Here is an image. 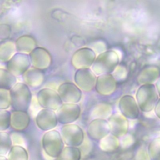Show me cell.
Here are the masks:
<instances>
[{"label": "cell", "instance_id": "obj_8", "mask_svg": "<svg viewBox=\"0 0 160 160\" xmlns=\"http://www.w3.org/2000/svg\"><path fill=\"white\" fill-rule=\"evenodd\" d=\"M6 69L14 76H22L31 67L29 54L16 52L6 62Z\"/></svg>", "mask_w": 160, "mask_h": 160}, {"label": "cell", "instance_id": "obj_31", "mask_svg": "<svg viewBox=\"0 0 160 160\" xmlns=\"http://www.w3.org/2000/svg\"><path fill=\"white\" fill-rule=\"evenodd\" d=\"M11 112L8 110H0V132L5 131L10 127Z\"/></svg>", "mask_w": 160, "mask_h": 160}, {"label": "cell", "instance_id": "obj_3", "mask_svg": "<svg viewBox=\"0 0 160 160\" xmlns=\"http://www.w3.org/2000/svg\"><path fill=\"white\" fill-rule=\"evenodd\" d=\"M135 99L141 111L149 112L154 110L159 99L154 84L140 85L136 91Z\"/></svg>", "mask_w": 160, "mask_h": 160}, {"label": "cell", "instance_id": "obj_19", "mask_svg": "<svg viewBox=\"0 0 160 160\" xmlns=\"http://www.w3.org/2000/svg\"><path fill=\"white\" fill-rule=\"evenodd\" d=\"M159 77V68L155 65H149L139 72L137 76V81L140 85L154 84Z\"/></svg>", "mask_w": 160, "mask_h": 160}, {"label": "cell", "instance_id": "obj_1", "mask_svg": "<svg viewBox=\"0 0 160 160\" xmlns=\"http://www.w3.org/2000/svg\"><path fill=\"white\" fill-rule=\"evenodd\" d=\"M120 58L114 50H107L98 55L91 69L98 76L102 74H112L119 65Z\"/></svg>", "mask_w": 160, "mask_h": 160}, {"label": "cell", "instance_id": "obj_35", "mask_svg": "<svg viewBox=\"0 0 160 160\" xmlns=\"http://www.w3.org/2000/svg\"><path fill=\"white\" fill-rule=\"evenodd\" d=\"M134 141V137L131 134H126L125 136L122 137V139L120 141V146H121L122 148H128L132 146Z\"/></svg>", "mask_w": 160, "mask_h": 160}, {"label": "cell", "instance_id": "obj_6", "mask_svg": "<svg viewBox=\"0 0 160 160\" xmlns=\"http://www.w3.org/2000/svg\"><path fill=\"white\" fill-rule=\"evenodd\" d=\"M36 101L42 109H48L56 111L63 104L57 91L49 88L41 89L36 94Z\"/></svg>", "mask_w": 160, "mask_h": 160}, {"label": "cell", "instance_id": "obj_28", "mask_svg": "<svg viewBox=\"0 0 160 160\" xmlns=\"http://www.w3.org/2000/svg\"><path fill=\"white\" fill-rule=\"evenodd\" d=\"M147 151L151 160H160V137L151 141Z\"/></svg>", "mask_w": 160, "mask_h": 160}, {"label": "cell", "instance_id": "obj_16", "mask_svg": "<svg viewBox=\"0 0 160 160\" xmlns=\"http://www.w3.org/2000/svg\"><path fill=\"white\" fill-rule=\"evenodd\" d=\"M111 132L110 134L119 138L128 134L129 122L127 118L121 113L112 114L108 119Z\"/></svg>", "mask_w": 160, "mask_h": 160}, {"label": "cell", "instance_id": "obj_33", "mask_svg": "<svg viewBox=\"0 0 160 160\" xmlns=\"http://www.w3.org/2000/svg\"><path fill=\"white\" fill-rule=\"evenodd\" d=\"M11 33V28L9 24H0V40H7Z\"/></svg>", "mask_w": 160, "mask_h": 160}, {"label": "cell", "instance_id": "obj_23", "mask_svg": "<svg viewBox=\"0 0 160 160\" xmlns=\"http://www.w3.org/2000/svg\"><path fill=\"white\" fill-rule=\"evenodd\" d=\"M112 107L106 103H99L96 104L92 109L91 116L94 119H108L112 114Z\"/></svg>", "mask_w": 160, "mask_h": 160}, {"label": "cell", "instance_id": "obj_2", "mask_svg": "<svg viewBox=\"0 0 160 160\" xmlns=\"http://www.w3.org/2000/svg\"><path fill=\"white\" fill-rule=\"evenodd\" d=\"M11 107L15 111H27L32 102V93L29 86L18 82L10 90Z\"/></svg>", "mask_w": 160, "mask_h": 160}, {"label": "cell", "instance_id": "obj_11", "mask_svg": "<svg viewBox=\"0 0 160 160\" xmlns=\"http://www.w3.org/2000/svg\"><path fill=\"white\" fill-rule=\"evenodd\" d=\"M97 76L91 68L77 69L74 73L75 84L81 90L86 92L92 91L95 86Z\"/></svg>", "mask_w": 160, "mask_h": 160}, {"label": "cell", "instance_id": "obj_20", "mask_svg": "<svg viewBox=\"0 0 160 160\" xmlns=\"http://www.w3.org/2000/svg\"><path fill=\"white\" fill-rule=\"evenodd\" d=\"M30 123V116L27 111H15L11 112L10 126L15 131L25 130Z\"/></svg>", "mask_w": 160, "mask_h": 160}, {"label": "cell", "instance_id": "obj_29", "mask_svg": "<svg viewBox=\"0 0 160 160\" xmlns=\"http://www.w3.org/2000/svg\"><path fill=\"white\" fill-rule=\"evenodd\" d=\"M12 146L10 134L6 131L0 132V156L8 154Z\"/></svg>", "mask_w": 160, "mask_h": 160}, {"label": "cell", "instance_id": "obj_10", "mask_svg": "<svg viewBox=\"0 0 160 160\" xmlns=\"http://www.w3.org/2000/svg\"><path fill=\"white\" fill-rule=\"evenodd\" d=\"M57 92L63 103L78 104L82 96V91L72 82L61 83L58 86Z\"/></svg>", "mask_w": 160, "mask_h": 160}, {"label": "cell", "instance_id": "obj_21", "mask_svg": "<svg viewBox=\"0 0 160 160\" xmlns=\"http://www.w3.org/2000/svg\"><path fill=\"white\" fill-rule=\"evenodd\" d=\"M16 51L29 54L37 46L35 39L30 35L24 34L19 37L15 41Z\"/></svg>", "mask_w": 160, "mask_h": 160}, {"label": "cell", "instance_id": "obj_4", "mask_svg": "<svg viewBox=\"0 0 160 160\" xmlns=\"http://www.w3.org/2000/svg\"><path fill=\"white\" fill-rule=\"evenodd\" d=\"M41 143L45 153L52 158H57L64 148L60 132L55 129L46 131L42 136Z\"/></svg>", "mask_w": 160, "mask_h": 160}, {"label": "cell", "instance_id": "obj_15", "mask_svg": "<svg viewBox=\"0 0 160 160\" xmlns=\"http://www.w3.org/2000/svg\"><path fill=\"white\" fill-rule=\"evenodd\" d=\"M35 122L39 129L46 132L54 129L58 123L56 112L48 109H41L38 112Z\"/></svg>", "mask_w": 160, "mask_h": 160}, {"label": "cell", "instance_id": "obj_40", "mask_svg": "<svg viewBox=\"0 0 160 160\" xmlns=\"http://www.w3.org/2000/svg\"><path fill=\"white\" fill-rule=\"evenodd\" d=\"M0 160H8V158L4 156H0Z\"/></svg>", "mask_w": 160, "mask_h": 160}, {"label": "cell", "instance_id": "obj_25", "mask_svg": "<svg viewBox=\"0 0 160 160\" xmlns=\"http://www.w3.org/2000/svg\"><path fill=\"white\" fill-rule=\"evenodd\" d=\"M17 82L16 76L6 69L0 68V89L10 90Z\"/></svg>", "mask_w": 160, "mask_h": 160}, {"label": "cell", "instance_id": "obj_34", "mask_svg": "<svg viewBox=\"0 0 160 160\" xmlns=\"http://www.w3.org/2000/svg\"><path fill=\"white\" fill-rule=\"evenodd\" d=\"M10 136L12 144L22 146L25 144L24 139L21 134L17 132H13L10 134Z\"/></svg>", "mask_w": 160, "mask_h": 160}, {"label": "cell", "instance_id": "obj_30", "mask_svg": "<svg viewBox=\"0 0 160 160\" xmlns=\"http://www.w3.org/2000/svg\"><path fill=\"white\" fill-rule=\"evenodd\" d=\"M11 106L9 90L0 89V110H7Z\"/></svg>", "mask_w": 160, "mask_h": 160}, {"label": "cell", "instance_id": "obj_17", "mask_svg": "<svg viewBox=\"0 0 160 160\" xmlns=\"http://www.w3.org/2000/svg\"><path fill=\"white\" fill-rule=\"evenodd\" d=\"M117 81L111 74L97 76L94 89L101 96H110L117 88Z\"/></svg>", "mask_w": 160, "mask_h": 160}, {"label": "cell", "instance_id": "obj_7", "mask_svg": "<svg viewBox=\"0 0 160 160\" xmlns=\"http://www.w3.org/2000/svg\"><path fill=\"white\" fill-rule=\"evenodd\" d=\"M97 55L89 47H83L76 50L71 57V64L76 69L91 68Z\"/></svg>", "mask_w": 160, "mask_h": 160}, {"label": "cell", "instance_id": "obj_9", "mask_svg": "<svg viewBox=\"0 0 160 160\" xmlns=\"http://www.w3.org/2000/svg\"><path fill=\"white\" fill-rule=\"evenodd\" d=\"M81 107L78 104L63 103L56 111L58 122L61 124L74 123L81 115Z\"/></svg>", "mask_w": 160, "mask_h": 160}, {"label": "cell", "instance_id": "obj_39", "mask_svg": "<svg viewBox=\"0 0 160 160\" xmlns=\"http://www.w3.org/2000/svg\"><path fill=\"white\" fill-rule=\"evenodd\" d=\"M154 85H155V87H156V89L157 90V92H158V94L159 95V97L160 98V77L158 79V80L155 82L154 83Z\"/></svg>", "mask_w": 160, "mask_h": 160}, {"label": "cell", "instance_id": "obj_26", "mask_svg": "<svg viewBox=\"0 0 160 160\" xmlns=\"http://www.w3.org/2000/svg\"><path fill=\"white\" fill-rule=\"evenodd\" d=\"M81 152L79 148L64 146L56 160H81Z\"/></svg>", "mask_w": 160, "mask_h": 160}, {"label": "cell", "instance_id": "obj_18", "mask_svg": "<svg viewBox=\"0 0 160 160\" xmlns=\"http://www.w3.org/2000/svg\"><path fill=\"white\" fill-rule=\"evenodd\" d=\"M25 84L31 88H38L42 84L45 80V74L43 71L31 67L22 76Z\"/></svg>", "mask_w": 160, "mask_h": 160}, {"label": "cell", "instance_id": "obj_5", "mask_svg": "<svg viewBox=\"0 0 160 160\" xmlns=\"http://www.w3.org/2000/svg\"><path fill=\"white\" fill-rule=\"evenodd\" d=\"M60 134L66 146L79 148L84 142L85 136L82 129L78 124H64L61 128Z\"/></svg>", "mask_w": 160, "mask_h": 160}, {"label": "cell", "instance_id": "obj_13", "mask_svg": "<svg viewBox=\"0 0 160 160\" xmlns=\"http://www.w3.org/2000/svg\"><path fill=\"white\" fill-rule=\"evenodd\" d=\"M118 108L121 114L128 119H136L140 114V109L135 98L126 94L122 96L118 102Z\"/></svg>", "mask_w": 160, "mask_h": 160}, {"label": "cell", "instance_id": "obj_37", "mask_svg": "<svg viewBox=\"0 0 160 160\" xmlns=\"http://www.w3.org/2000/svg\"><path fill=\"white\" fill-rule=\"evenodd\" d=\"M136 160H151L148 151L143 148L139 149L136 154Z\"/></svg>", "mask_w": 160, "mask_h": 160}, {"label": "cell", "instance_id": "obj_38", "mask_svg": "<svg viewBox=\"0 0 160 160\" xmlns=\"http://www.w3.org/2000/svg\"><path fill=\"white\" fill-rule=\"evenodd\" d=\"M154 113H155L156 116L159 119H160V98L159 99L158 101L157 102V103H156V104L154 107Z\"/></svg>", "mask_w": 160, "mask_h": 160}, {"label": "cell", "instance_id": "obj_12", "mask_svg": "<svg viewBox=\"0 0 160 160\" xmlns=\"http://www.w3.org/2000/svg\"><path fill=\"white\" fill-rule=\"evenodd\" d=\"M29 57L32 67L44 71L48 69L52 64V56L45 48L36 47L29 54Z\"/></svg>", "mask_w": 160, "mask_h": 160}, {"label": "cell", "instance_id": "obj_22", "mask_svg": "<svg viewBox=\"0 0 160 160\" xmlns=\"http://www.w3.org/2000/svg\"><path fill=\"white\" fill-rule=\"evenodd\" d=\"M15 42L7 39L0 43V62H7L16 52Z\"/></svg>", "mask_w": 160, "mask_h": 160}, {"label": "cell", "instance_id": "obj_36", "mask_svg": "<svg viewBox=\"0 0 160 160\" xmlns=\"http://www.w3.org/2000/svg\"><path fill=\"white\" fill-rule=\"evenodd\" d=\"M90 48H91L94 52L95 53L99 54L106 51H107V47L105 44H104V42L102 41H96L95 42H94L92 44V45H91V47H89Z\"/></svg>", "mask_w": 160, "mask_h": 160}, {"label": "cell", "instance_id": "obj_14", "mask_svg": "<svg viewBox=\"0 0 160 160\" xmlns=\"http://www.w3.org/2000/svg\"><path fill=\"white\" fill-rule=\"evenodd\" d=\"M111 129L108 120L94 119L88 124L87 128L88 136L91 140L101 141L102 138L110 134Z\"/></svg>", "mask_w": 160, "mask_h": 160}, {"label": "cell", "instance_id": "obj_27", "mask_svg": "<svg viewBox=\"0 0 160 160\" xmlns=\"http://www.w3.org/2000/svg\"><path fill=\"white\" fill-rule=\"evenodd\" d=\"M8 160H28L29 154L27 150L21 146L13 145L8 153Z\"/></svg>", "mask_w": 160, "mask_h": 160}, {"label": "cell", "instance_id": "obj_32", "mask_svg": "<svg viewBox=\"0 0 160 160\" xmlns=\"http://www.w3.org/2000/svg\"><path fill=\"white\" fill-rule=\"evenodd\" d=\"M128 69L122 65H118L114 72L111 74L116 81H124L128 77Z\"/></svg>", "mask_w": 160, "mask_h": 160}, {"label": "cell", "instance_id": "obj_24", "mask_svg": "<svg viewBox=\"0 0 160 160\" xmlns=\"http://www.w3.org/2000/svg\"><path fill=\"white\" fill-rule=\"evenodd\" d=\"M120 146V140L118 138L108 134L99 141V148L104 152H111L116 151Z\"/></svg>", "mask_w": 160, "mask_h": 160}]
</instances>
